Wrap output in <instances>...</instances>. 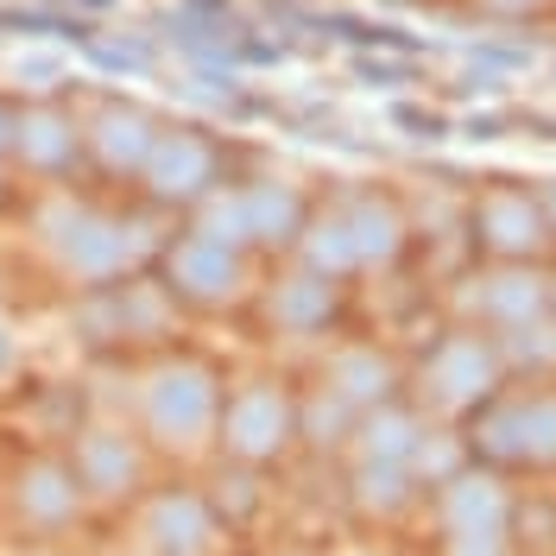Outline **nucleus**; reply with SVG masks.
Instances as JSON below:
<instances>
[{
	"mask_svg": "<svg viewBox=\"0 0 556 556\" xmlns=\"http://www.w3.org/2000/svg\"><path fill=\"white\" fill-rule=\"evenodd\" d=\"M215 417V386L203 367H165L146 392V424L159 430V443H197Z\"/></svg>",
	"mask_w": 556,
	"mask_h": 556,
	"instance_id": "1",
	"label": "nucleus"
},
{
	"mask_svg": "<svg viewBox=\"0 0 556 556\" xmlns=\"http://www.w3.org/2000/svg\"><path fill=\"white\" fill-rule=\"evenodd\" d=\"M285 430H291V412H285V392H273V386H247L228 405V450L247 462L273 455L285 443Z\"/></svg>",
	"mask_w": 556,
	"mask_h": 556,
	"instance_id": "2",
	"label": "nucleus"
},
{
	"mask_svg": "<svg viewBox=\"0 0 556 556\" xmlns=\"http://www.w3.org/2000/svg\"><path fill=\"white\" fill-rule=\"evenodd\" d=\"M172 273L177 285L190 291V298H235V285H241V266H235V253L222 241H190V247H177V260H172Z\"/></svg>",
	"mask_w": 556,
	"mask_h": 556,
	"instance_id": "3",
	"label": "nucleus"
},
{
	"mask_svg": "<svg viewBox=\"0 0 556 556\" xmlns=\"http://www.w3.org/2000/svg\"><path fill=\"white\" fill-rule=\"evenodd\" d=\"M20 513L33 525H64L70 513H76V475L58 468V462L26 468V481H20Z\"/></svg>",
	"mask_w": 556,
	"mask_h": 556,
	"instance_id": "4",
	"label": "nucleus"
},
{
	"mask_svg": "<svg viewBox=\"0 0 556 556\" xmlns=\"http://www.w3.org/2000/svg\"><path fill=\"white\" fill-rule=\"evenodd\" d=\"M152 184L165 190V197H197L208 184V146L190 134L165 139L159 152H152Z\"/></svg>",
	"mask_w": 556,
	"mask_h": 556,
	"instance_id": "5",
	"label": "nucleus"
},
{
	"mask_svg": "<svg viewBox=\"0 0 556 556\" xmlns=\"http://www.w3.org/2000/svg\"><path fill=\"white\" fill-rule=\"evenodd\" d=\"M76 468H83V481L96 486V493H121V486H134V475H139V462H134V450H127V437H114V430L83 437Z\"/></svg>",
	"mask_w": 556,
	"mask_h": 556,
	"instance_id": "6",
	"label": "nucleus"
},
{
	"mask_svg": "<svg viewBox=\"0 0 556 556\" xmlns=\"http://www.w3.org/2000/svg\"><path fill=\"white\" fill-rule=\"evenodd\" d=\"M152 538H159V544H165V551H203V538H208V519H203V506H197V500H190V493H184V500H159V506H152Z\"/></svg>",
	"mask_w": 556,
	"mask_h": 556,
	"instance_id": "7",
	"label": "nucleus"
},
{
	"mask_svg": "<svg viewBox=\"0 0 556 556\" xmlns=\"http://www.w3.org/2000/svg\"><path fill=\"white\" fill-rule=\"evenodd\" d=\"M247 203V235H260V241H291V228H298V197L291 190H253L241 197Z\"/></svg>",
	"mask_w": 556,
	"mask_h": 556,
	"instance_id": "8",
	"label": "nucleus"
},
{
	"mask_svg": "<svg viewBox=\"0 0 556 556\" xmlns=\"http://www.w3.org/2000/svg\"><path fill=\"white\" fill-rule=\"evenodd\" d=\"M121 260H127L121 228H102V222H83V228H76V241H70V266H76V273L102 278V273H114Z\"/></svg>",
	"mask_w": 556,
	"mask_h": 556,
	"instance_id": "9",
	"label": "nucleus"
},
{
	"mask_svg": "<svg viewBox=\"0 0 556 556\" xmlns=\"http://www.w3.org/2000/svg\"><path fill=\"white\" fill-rule=\"evenodd\" d=\"M273 316H285L291 329L323 323V316H329V285H316V278H291V285L273 298Z\"/></svg>",
	"mask_w": 556,
	"mask_h": 556,
	"instance_id": "10",
	"label": "nucleus"
},
{
	"mask_svg": "<svg viewBox=\"0 0 556 556\" xmlns=\"http://www.w3.org/2000/svg\"><path fill=\"white\" fill-rule=\"evenodd\" d=\"M336 392L342 399H374V392H386V361H374V354L336 361Z\"/></svg>",
	"mask_w": 556,
	"mask_h": 556,
	"instance_id": "11",
	"label": "nucleus"
},
{
	"mask_svg": "<svg viewBox=\"0 0 556 556\" xmlns=\"http://www.w3.org/2000/svg\"><path fill=\"white\" fill-rule=\"evenodd\" d=\"M311 260L323 266V273H342V266H354L361 253H354V235H348V222H323L311 241Z\"/></svg>",
	"mask_w": 556,
	"mask_h": 556,
	"instance_id": "12",
	"label": "nucleus"
},
{
	"mask_svg": "<svg viewBox=\"0 0 556 556\" xmlns=\"http://www.w3.org/2000/svg\"><path fill=\"white\" fill-rule=\"evenodd\" d=\"M367 437H374V455H405L412 450V424H405V417H374Z\"/></svg>",
	"mask_w": 556,
	"mask_h": 556,
	"instance_id": "13",
	"label": "nucleus"
},
{
	"mask_svg": "<svg viewBox=\"0 0 556 556\" xmlns=\"http://www.w3.org/2000/svg\"><path fill=\"white\" fill-rule=\"evenodd\" d=\"M64 127H58V121H33V159L38 165H58V159H64Z\"/></svg>",
	"mask_w": 556,
	"mask_h": 556,
	"instance_id": "14",
	"label": "nucleus"
},
{
	"mask_svg": "<svg viewBox=\"0 0 556 556\" xmlns=\"http://www.w3.org/2000/svg\"><path fill=\"white\" fill-rule=\"evenodd\" d=\"M7 354H13V342H7V329H0V367H7Z\"/></svg>",
	"mask_w": 556,
	"mask_h": 556,
	"instance_id": "15",
	"label": "nucleus"
}]
</instances>
